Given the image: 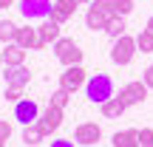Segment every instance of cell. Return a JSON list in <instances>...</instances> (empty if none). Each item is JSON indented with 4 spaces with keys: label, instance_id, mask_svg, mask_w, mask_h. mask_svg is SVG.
<instances>
[{
    "label": "cell",
    "instance_id": "cell-25",
    "mask_svg": "<svg viewBox=\"0 0 153 147\" xmlns=\"http://www.w3.org/2000/svg\"><path fill=\"white\" fill-rule=\"evenodd\" d=\"M6 99H9V102H20V99H23V88L6 85Z\"/></svg>",
    "mask_w": 153,
    "mask_h": 147
},
{
    "label": "cell",
    "instance_id": "cell-8",
    "mask_svg": "<svg viewBox=\"0 0 153 147\" xmlns=\"http://www.w3.org/2000/svg\"><path fill=\"white\" fill-rule=\"evenodd\" d=\"M74 139H76L79 144H85V147L99 144V139H102V127H99L97 122H82V125H76Z\"/></svg>",
    "mask_w": 153,
    "mask_h": 147
},
{
    "label": "cell",
    "instance_id": "cell-9",
    "mask_svg": "<svg viewBox=\"0 0 153 147\" xmlns=\"http://www.w3.org/2000/svg\"><path fill=\"white\" fill-rule=\"evenodd\" d=\"M60 125H62V110L54 108V105H48V108H45V113L37 119V127L43 130V136H51L54 130H60Z\"/></svg>",
    "mask_w": 153,
    "mask_h": 147
},
{
    "label": "cell",
    "instance_id": "cell-22",
    "mask_svg": "<svg viewBox=\"0 0 153 147\" xmlns=\"http://www.w3.org/2000/svg\"><path fill=\"white\" fill-rule=\"evenodd\" d=\"M43 130H40V127L37 125H28V127H23V142H26V144H40V142H43Z\"/></svg>",
    "mask_w": 153,
    "mask_h": 147
},
{
    "label": "cell",
    "instance_id": "cell-4",
    "mask_svg": "<svg viewBox=\"0 0 153 147\" xmlns=\"http://www.w3.org/2000/svg\"><path fill=\"white\" fill-rule=\"evenodd\" d=\"M17 9H20V14L26 17V20H48L54 3H51V0H20Z\"/></svg>",
    "mask_w": 153,
    "mask_h": 147
},
{
    "label": "cell",
    "instance_id": "cell-12",
    "mask_svg": "<svg viewBox=\"0 0 153 147\" xmlns=\"http://www.w3.org/2000/svg\"><path fill=\"white\" fill-rule=\"evenodd\" d=\"M76 0H54V9H51V20L54 23H65V20H71L74 17V11H76Z\"/></svg>",
    "mask_w": 153,
    "mask_h": 147
},
{
    "label": "cell",
    "instance_id": "cell-31",
    "mask_svg": "<svg viewBox=\"0 0 153 147\" xmlns=\"http://www.w3.org/2000/svg\"><path fill=\"white\" fill-rule=\"evenodd\" d=\"M76 3H94V0H76Z\"/></svg>",
    "mask_w": 153,
    "mask_h": 147
},
{
    "label": "cell",
    "instance_id": "cell-15",
    "mask_svg": "<svg viewBox=\"0 0 153 147\" xmlns=\"http://www.w3.org/2000/svg\"><path fill=\"white\" fill-rule=\"evenodd\" d=\"M108 20H111V14H108V11H102V9H97V6H91L88 14H85V26L91 28V31H105Z\"/></svg>",
    "mask_w": 153,
    "mask_h": 147
},
{
    "label": "cell",
    "instance_id": "cell-11",
    "mask_svg": "<svg viewBox=\"0 0 153 147\" xmlns=\"http://www.w3.org/2000/svg\"><path fill=\"white\" fill-rule=\"evenodd\" d=\"M37 34H40V48H45V45H51V43L60 40V23H54L48 17V20H43L37 26Z\"/></svg>",
    "mask_w": 153,
    "mask_h": 147
},
{
    "label": "cell",
    "instance_id": "cell-7",
    "mask_svg": "<svg viewBox=\"0 0 153 147\" xmlns=\"http://www.w3.org/2000/svg\"><path fill=\"white\" fill-rule=\"evenodd\" d=\"M119 99L125 102V108L142 105L145 99H148V85H145V82H128V85L119 91Z\"/></svg>",
    "mask_w": 153,
    "mask_h": 147
},
{
    "label": "cell",
    "instance_id": "cell-19",
    "mask_svg": "<svg viewBox=\"0 0 153 147\" xmlns=\"http://www.w3.org/2000/svg\"><path fill=\"white\" fill-rule=\"evenodd\" d=\"M105 34H108L111 40L125 37V17H111V20H108V26H105Z\"/></svg>",
    "mask_w": 153,
    "mask_h": 147
},
{
    "label": "cell",
    "instance_id": "cell-30",
    "mask_svg": "<svg viewBox=\"0 0 153 147\" xmlns=\"http://www.w3.org/2000/svg\"><path fill=\"white\" fill-rule=\"evenodd\" d=\"M148 31H153V17H150V20H148Z\"/></svg>",
    "mask_w": 153,
    "mask_h": 147
},
{
    "label": "cell",
    "instance_id": "cell-24",
    "mask_svg": "<svg viewBox=\"0 0 153 147\" xmlns=\"http://www.w3.org/2000/svg\"><path fill=\"white\" fill-rule=\"evenodd\" d=\"M139 144L153 147V127H142V130H139Z\"/></svg>",
    "mask_w": 153,
    "mask_h": 147
},
{
    "label": "cell",
    "instance_id": "cell-28",
    "mask_svg": "<svg viewBox=\"0 0 153 147\" xmlns=\"http://www.w3.org/2000/svg\"><path fill=\"white\" fill-rule=\"evenodd\" d=\"M48 147H74V142L71 139H57V142H51Z\"/></svg>",
    "mask_w": 153,
    "mask_h": 147
},
{
    "label": "cell",
    "instance_id": "cell-26",
    "mask_svg": "<svg viewBox=\"0 0 153 147\" xmlns=\"http://www.w3.org/2000/svg\"><path fill=\"white\" fill-rule=\"evenodd\" d=\"M142 82L148 85V91H153V62H150L148 68H145V74H142Z\"/></svg>",
    "mask_w": 153,
    "mask_h": 147
},
{
    "label": "cell",
    "instance_id": "cell-16",
    "mask_svg": "<svg viewBox=\"0 0 153 147\" xmlns=\"http://www.w3.org/2000/svg\"><path fill=\"white\" fill-rule=\"evenodd\" d=\"M3 62H6V68L23 65V62H26V48H20L17 43H9V45L3 48Z\"/></svg>",
    "mask_w": 153,
    "mask_h": 147
},
{
    "label": "cell",
    "instance_id": "cell-1",
    "mask_svg": "<svg viewBox=\"0 0 153 147\" xmlns=\"http://www.w3.org/2000/svg\"><path fill=\"white\" fill-rule=\"evenodd\" d=\"M85 96L91 99L94 105H102L108 99H114V79L108 74H94L91 79L85 82Z\"/></svg>",
    "mask_w": 153,
    "mask_h": 147
},
{
    "label": "cell",
    "instance_id": "cell-3",
    "mask_svg": "<svg viewBox=\"0 0 153 147\" xmlns=\"http://www.w3.org/2000/svg\"><path fill=\"white\" fill-rule=\"evenodd\" d=\"M136 37H119L114 40V48H111V60L116 62V65H131V60L136 57Z\"/></svg>",
    "mask_w": 153,
    "mask_h": 147
},
{
    "label": "cell",
    "instance_id": "cell-29",
    "mask_svg": "<svg viewBox=\"0 0 153 147\" xmlns=\"http://www.w3.org/2000/svg\"><path fill=\"white\" fill-rule=\"evenodd\" d=\"M9 6H14V0H0V9H9Z\"/></svg>",
    "mask_w": 153,
    "mask_h": 147
},
{
    "label": "cell",
    "instance_id": "cell-20",
    "mask_svg": "<svg viewBox=\"0 0 153 147\" xmlns=\"http://www.w3.org/2000/svg\"><path fill=\"white\" fill-rule=\"evenodd\" d=\"M136 48L142 51V54H153V31L142 28V31L136 34Z\"/></svg>",
    "mask_w": 153,
    "mask_h": 147
},
{
    "label": "cell",
    "instance_id": "cell-2",
    "mask_svg": "<svg viewBox=\"0 0 153 147\" xmlns=\"http://www.w3.org/2000/svg\"><path fill=\"white\" fill-rule=\"evenodd\" d=\"M54 54H57V60H60L65 68L82 65V48L74 43V40H68V37H60L54 43Z\"/></svg>",
    "mask_w": 153,
    "mask_h": 147
},
{
    "label": "cell",
    "instance_id": "cell-33",
    "mask_svg": "<svg viewBox=\"0 0 153 147\" xmlns=\"http://www.w3.org/2000/svg\"><path fill=\"white\" fill-rule=\"evenodd\" d=\"M3 144H6V142H0V147H3Z\"/></svg>",
    "mask_w": 153,
    "mask_h": 147
},
{
    "label": "cell",
    "instance_id": "cell-5",
    "mask_svg": "<svg viewBox=\"0 0 153 147\" xmlns=\"http://www.w3.org/2000/svg\"><path fill=\"white\" fill-rule=\"evenodd\" d=\"M14 119L20 122L23 127L37 125V119H40V108H37V102H34V99H20V102H14Z\"/></svg>",
    "mask_w": 153,
    "mask_h": 147
},
{
    "label": "cell",
    "instance_id": "cell-18",
    "mask_svg": "<svg viewBox=\"0 0 153 147\" xmlns=\"http://www.w3.org/2000/svg\"><path fill=\"white\" fill-rule=\"evenodd\" d=\"M99 110H102L105 119H119V116L125 113V102H122L119 96H114V99H108V102L99 105Z\"/></svg>",
    "mask_w": 153,
    "mask_h": 147
},
{
    "label": "cell",
    "instance_id": "cell-6",
    "mask_svg": "<svg viewBox=\"0 0 153 147\" xmlns=\"http://www.w3.org/2000/svg\"><path fill=\"white\" fill-rule=\"evenodd\" d=\"M85 82L88 79H85V68H82V65H71V68H65V71L60 74V88H65L68 93L79 91Z\"/></svg>",
    "mask_w": 153,
    "mask_h": 147
},
{
    "label": "cell",
    "instance_id": "cell-14",
    "mask_svg": "<svg viewBox=\"0 0 153 147\" xmlns=\"http://www.w3.org/2000/svg\"><path fill=\"white\" fill-rule=\"evenodd\" d=\"M31 82V71L26 65H11L6 68V85H17V88H26Z\"/></svg>",
    "mask_w": 153,
    "mask_h": 147
},
{
    "label": "cell",
    "instance_id": "cell-17",
    "mask_svg": "<svg viewBox=\"0 0 153 147\" xmlns=\"http://www.w3.org/2000/svg\"><path fill=\"white\" fill-rule=\"evenodd\" d=\"M114 147H139V130L131 127V130H116L114 133Z\"/></svg>",
    "mask_w": 153,
    "mask_h": 147
},
{
    "label": "cell",
    "instance_id": "cell-27",
    "mask_svg": "<svg viewBox=\"0 0 153 147\" xmlns=\"http://www.w3.org/2000/svg\"><path fill=\"white\" fill-rule=\"evenodd\" d=\"M9 136H11V125L9 122H0V142H9Z\"/></svg>",
    "mask_w": 153,
    "mask_h": 147
},
{
    "label": "cell",
    "instance_id": "cell-21",
    "mask_svg": "<svg viewBox=\"0 0 153 147\" xmlns=\"http://www.w3.org/2000/svg\"><path fill=\"white\" fill-rule=\"evenodd\" d=\"M17 28L20 26H14L11 20H0V43H14V37H17Z\"/></svg>",
    "mask_w": 153,
    "mask_h": 147
},
{
    "label": "cell",
    "instance_id": "cell-13",
    "mask_svg": "<svg viewBox=\"0 0 153 147\" xmlns=\"http://www.w3.org/2000/svg\"><path fill=\"white\" fill-rule=\"evenodd\" d=\"M14 43L20 45V48H26V51H31V48H40V34H37V28H31V26H23V28H17V37H14Z\"/></svg>",
    "mask_w": 153,
    "mask_h": 147
},
{
    "label": "cell",
    "instance_id": "cell-23",
    "mask_svg": "<svg viewBox=\"0 0 153 147\" xmlns=\"http://www.w3.org/2000/svg\"><path fill=\"white\" fill-rule=\"evenodd\" d=\"M68 99H71V93H68L65 88H57V91L51 93V102H48V105H54V108H60V110H65V105H68Z\"/></svg>",
    "mask_w": 153,
    "mask_h": 147
},
{
    "label": "cell",
    "instance_id": "cell-10",
    "mask_svg": "<svg viewBox=\"0 0 153 147\" xmlns=\"http://www.w3.org/2000/svg\"><path fill=\"white\" fill-rule=\"evenodd\" d=\"M94 6L108 11L111 17H128L133 11V0H94Z\"/></svg>",
    "mask_w": 153,
    "mask_h": 147
},
{
    "label": "cell",
    "instance_id": "cell-32",
    "mask_svg": "<svg viewBox=\"0 0 153 147\" xmlns=\"http://www.w3.org/2000/svg\"><path fill=\"white\" fill-rule=\"evenodd\" d=\"M0 65H3V51H0Z\"/></svg>",
    "mask_w": 153,
    "mask_h": 147
}]
</instances>
